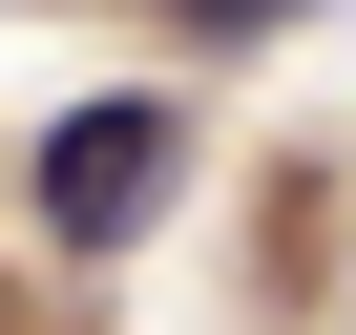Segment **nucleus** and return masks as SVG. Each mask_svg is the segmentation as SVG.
<instances>
[{"label": "nucleus", "mask_w": 356, "mask_h": 335, "mask_svg": "<svg viewBox=\"0 0 356 335\" xmlns=\"http://www.w3.org/2000/svg\"><path fill=\"white\" fill-rule=\"evenodd\" d=\"M168 168H189V126L105 84V105H63V126H42V168H22V189H42V231H63V252H126V231L168 210Z\"/></svg>", "instance_id": "f257e3e1"}, {"label": "nucleus", "mask_w": 356, "mask_h": 335, "mask_svg": "<svg viewBox=\"0 0 356 335\" xmlns=\"http://www.w3.org/2000/svg\"><path fill=\"white\" fill-rule=\"evenodd\" d=\"M168 22H189V42H273L293 0H168Z\"/></svg>", "instance_id": "f03ea898"}]
</instances>
